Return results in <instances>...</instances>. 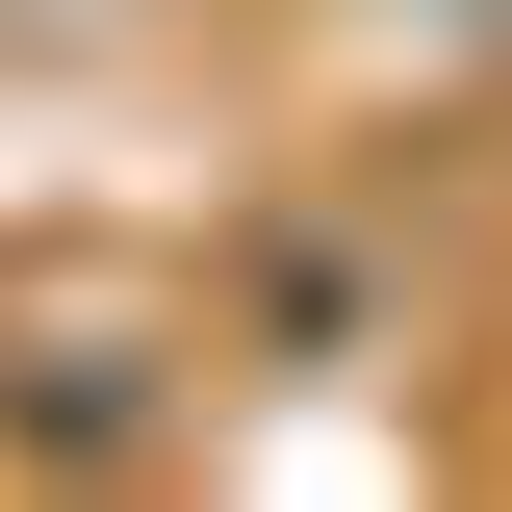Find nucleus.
Instances as JSON below:
<instances>
[{"label":"nucleus","instance_id":"1","mask_svg":"<svg viewBox=\"0 0 512 512\" xmlns=\"http://www.w3.org/2000/svg\"><path fill=\"white\" fill-rule=\"evenodd\" d=\"M461 461H512V282H487V410H461Z\"/></svg>","mask_w":512,"mask_h":512}]
</instances>
